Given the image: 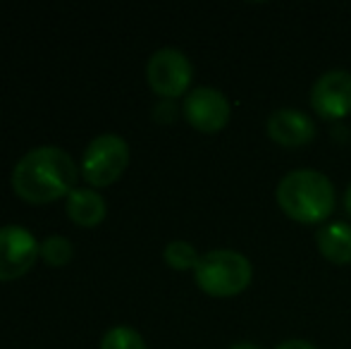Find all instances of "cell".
<instances>
[{"mask_svg":"<svg viewBox=\"0 0 351 349\" xmlns=\"http://www.w3.org/2000/svg\"><path fill=\"white\" fill-rule=\"evenodd\" d=\"M230 349H261V347L254 345V342H237V345H232Z\"/></svg>","mask_w":351,"mask_h":349,"instance_id":"16","label":"cell"},{"mask_svg":"<svg viewBox=\"0 0 351 349\" xmlns=\"http://www.w3.org/2000/svg\"><path fill=\"white\" fill-rule=\"evenodd\" d=\"M278 204L287 218L304 225H318L335 210V186L318 170H291L278 184Z\"/></svg>","mask_w":351,"mask_h":349,"instance_id":"2","label":"cell"},{"mask_svg":"<svg viewBox=\"0 0 351 349\" xmlns=\"http://www.w3.org/2000/svg\"><path fill=\"white\" fill-rule=\"evenodd\" d=\"M72 254H74L72 242L67 237H60V234H51V237H46L41 242V256L48 265L60 268V265L70 263Z\"/></svg>","mask_w":351,"mask_h":349,"instance_id":"14","label":"cell"},{"mask_svg":"<svg viewBox=\"0 0 351 349\" xmlns=\"http://www.w3.org/2000/svg\"><path fill=\"white\" fill-rule=\"evenodd\" d=\"M162 258H165V263L170 265V268L189 270V268H196V263H199L201 256H199V252L194 249V244L184 242V239H175V242H170L165 247Z\"/></svg>","mask_w":351,"mask_h":349,"instance_id":"12","label":"cell"},{"mask_svg":"<svg viewBox=\"0 0 351 349\" xmlns=\"http://www.w3.org/2000/svg\"><path fill=\"white\" fill-rule=\"evenodd\" d=\"M315 244L320 254L335 265L351 263V225L349 223H328L315 232Z\"/></svg>","mask_w":351,"mask_h":349,"instance_id":"10","label":"cell"},{"mask_svg":"<svg viewBox=\"0 0 351 349\" xmlns=\"http://www.w3.org/2000/svg\"><path fill=\"white\" fill-rule=\"evenodd\" d=\"M41 254V244L22 225L0 228V280H14L24 275Z\"/></svg>","mask_w":351,"mask_h":349,"instance_id":"8","label":"cell"},{"mask_svg":"<svg viewBox=\"0 0 351 349\" xmlns=\"http://www.w3.org/2000/svg\"><path fill=\"white\" fill-rule=\"evenodd\" d=\"M101 349H146V342L134 328L115 326L103 335Z\"/></svg>","mask_w":351,"mask_h":349,"instance_id":"13","label":"cell"},{"mask_svg":"<svg viewBox=\"0 0 351 349\" xmlns=\"http://www.w3.org/2000/svg\"><path fill=\"white\" fill-rule=\"evenodd\" d=\"M265 132L268 136L280 146L287 149H299L313 141L315 136V125L304 110L296 108H280L265 122Z\"/></svg>","mask_w":351,"mask_h":349,"instance_id":"9","label":"cell"},{"mask_svg":"<svg viewBox=\"0 0 351 349\" xmlns=\"http://www.w3.org/2000/svg\"><path fill=\"white\" fill-rule=\"evenodd\" d=\"M77 168L60 146H36L14 163L12 189L32 204H48L72 191Z\"/></svg>","mask_w":351,"mask_h":349,"instance_id":"1","label":"cell"},{"mask_svg":"<svg viewBox=\"0 0 351 349\" xmlns=\"http://www.w3.org/2000/svg\"><path fill=\"white\" fill-rule=\"evenodd\" d=\"M191 75L194 70H191L189 58L177 48H160L148 58L146 80L153 91L165 101L182 96L191 84Z\"/></svg>","mask_w":351,"mask_h":349,"instance_id":"5","label":"cell"},{"mask_svg":"<svg viewBox=\"0 0 351 349\" xmlns=\"http://www.w3.org/2000/svg\"><path fill=\"white\" fill-rule=\"evenodd\" d=\"M275 349H318V347L311 345V342H306V340H287V342H282V345H278Z\"/></svg>","mask_w":351,"mask_h":349,"instance_id":"15","label":"cell"},{"mask_svg":"<svg viewBox=\"0 0 351 349\" xmlns=\"http://www.w3.org/2000/svg\"><path fill=\"white\" fill-rule=\"evenodd\" d=\"M311 108L323 120H344L351 115V72L328 70L311 86Z\"/></svg>","mask_w":351,"mask_h":349,"instance_id":"7","label":"cell"},{"mask_svg":"<svg viewBox=\"0 0 351 349\" xmlns=\"http://www.w3.org/2000/svg\"><path fill=\"white\" fill-rule=\"evenodd\" d=\"M184 117L194 130L204 132V134H215V132L225 130L230 122L232 108L230 101L222 91L213 86H196L186 93L184 98Z\"/></svg>","mask_w":351,"mask_h":349,"instance_id":"6","label":"cell"},{"mask_svg":"<svg viewBox=\"0 0 351 349\" xmlns=\"http://www.w3.org/2000/svg\"><path fill=\"white\" fill-rule=\"evenodd\" d=\"M194 280L210 297H234L251 285L254 265L244 254L232 249H215L199 258Z\"/></svg>","mask_w":351,"mask_h":349,"instance_id":"3","label":"cell"},{"mask_svg":"<svg viewBox=\"0 0 351 349\" xmlns=\"http://www.w3.org/2000/svg\"><path fill=\"white\" fill-rule=\"evenodd\" d=\"M130 163V144L120 134H98L86 146L82 173L93 186H106L125 173Z\"/></svg>","mask_w":351,"mask_h":349,"instance_id":"4","label":"cell"},{"mask_svg":"<svg viewBox=\"0 0 351 349\" xmlns=\"http://www.w3.org/2000/svg\"><path fill=\"white\" fill-rule=\"evenodd\" d=\"M106 199L93 189H72L67 194V215L82 228H93L106 218Z\"/></svg>","mask_w":351,"mask_h":349,"instance_id":"11","label":"cell"},{"mask_svg":"<svg viewBox=\"0 0 351 349\" xmlns=\"http://www.w3.org/2000/svg\"><path fill=\"white\" fill-rule=\"evenodd\" d=\"M344 206H347V213L351 215V184H349V189H347V196H344Z\"/></svg>","mask_w":351,"mask_h":349,"instance_id":"17","label":"cell"}]
</instances>
